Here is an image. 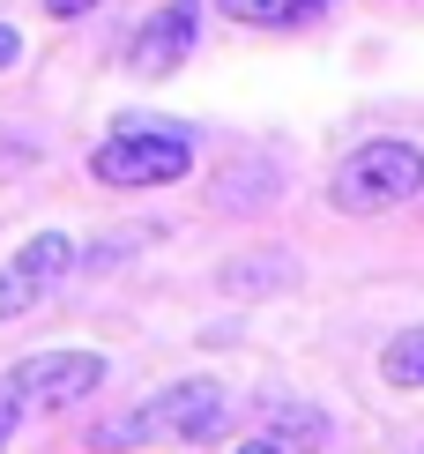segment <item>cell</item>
I'll use <instances>...</instances> for the list:
<instances>
[{"label":"cell","instance_id":"1","mask_svg":"<svg viewBox=\"0 0 424 454\" xmlns=\"http://www.w3.org/2000/svg\"><path fill=\"white\" fill-rule=\"evenodd\" d=\"M194 172V135L186 127H164V120H127L112 127L90 157V179L98 186H120V194H142V186H171Z\"/></svg>","mask_w":424,"mask_h":454},{"label":"cell","instance_id":"2","mask_svg":"<svg viewBox=\"0 0 424 454\" xmlns=\"http://www.w3.org/2000/svg\"><path fill=\"white\" fill-rule=\"evenodd\" d=\"M410 194H424V149L417 142H357L350 157H342V172L327 179V201H335L342 216H380V209H402Z\"/></svg>","mask_w":424,"mask_h":454},{"label":"cell","instance_id":"3","mask_svg":"<svg viewBox=\"0 0 424 454\" xmlns=\"http://www.w3.org/2000/svg\"><path fill=\"white\" fill-rule=\"evenodd\" d=\"M142 425L149 440H194V447H216L231 432V395L216 380H179L164 395H149L142 403Z\"/></svg>","mask_w":424,"mask_h":454},{"label":"cell","instance_id":"4","mask_svg":"<svg viewBox=\"0 0 424 454\" xmlns=\"http://www.w3.org/2000/svg\"><path fill=\"white\" fill-rule=\"evenodd\" d=\"M8 387L23 395V410H67L105 387V357L98 350H37L23 365H8Z\"/></svg>","mask_w":424,"mask_h":454},{"label":"cell","instance_id":"5","mask_svg":"<svg viewBox=\"0 0 424 454\" xmlns=\"http://www.w3.org/2000/svg\"><path fill=\"white\" fill-rule=\"evenodd\" d=\"M194 37H201V0H164L157 15H149L142 30H134V45H127V67L142 74V82H164L171 67L194 52Z\"/></svg>","mask_w":424,"mask_h":454},{"label":"cell","instance_id":"6","mask_svg":"<svg viewBox=\"0 0 424 454\" xmlns=\"http://www.w3.org/2000/svg\"><path fill=\"white\" fill-rule=\"evenodd\" d=\"M224 23H246V30H320L327 15L342 8V0H216Z\"/></svg>","mask_w":424,"mask_h":454},{"label":"cell","instance_id":"7","mask_svg":"<svg viewBox=\"0 0 424 454\" xmlns=\"http://www.w3.org/2000/svg\"><path fill=\"white\" fill-rule=\"evenodd\" d=\"M291 276H298V261L291 254H231L224 269H216V283H224V298H276V291H291Z\"/></svg>","mask_w":424,"mask_h":454},{"label":"cell","instance_id":"8","mask_svg":"<svg viewBox=\"0 0 424 454\" xmlns=\"http://www.w3.org/2000/svg\"><path fill=\"white\" fill-rule=\"evenodd\" d=\"M283 186H291V172H283L276 157H246L239 172H224L216 186H208V201H216V209H261V201H276Z\"/></svg>","mask_w":424,"mask_h":454},{"label":"cell","instance_id":"9","mask_svg":"<svg viewBox=\"0 0 424 454\" xmlns=\"http://www.w3.org/2000/svg\"><path fill=\"white\" fill-rule=\"evenodd\" d=\"M261 425H268V440H283L291 454H320L327 447V418H320L313 403H298V395H268Z\"/></svg>","mask_w":424,"mask_h":454},{"label":"cell","instance_id":"10","mask_svg":"<svg viewBox=\"0 0 424 454\" xmlns=\"http://www.w3.org/2000/svg\"><path fill=\"white\" fill-rule=\"evenodd\" d=\"M15 269H23L37 291H52V283H67V276H75V239H67V231H37V239H23Z\"/></svg>","mask_w":424,"mask_h":454},{"label":"cell","instance_id":"11","mask_svg":"<svg viewBox=\"0 0 424 454\" xmlns=\"http://www.w3.org/2000/svg\"><path fill=\"white\" fill-rule=\"evenodd\" d=\"M380 380L395 395H417L424 387V328H402L388 350H380Z\"/></svg>","mask_w":424,"mask_h":454},{"label":"cell","instance_id":"12","mask_svg":"<svg viewBox=\"0 0 424 454\" xmlns=\"http://www.w3.org/2000/svg\"><path fill=\"white\" fill-rule=\"evenodd\" d=\"M37 298H45V291H37V283H30L23 269H15V261H8V269H0V320H23V313L37 306Z\"/></svg>","mask_w":424,"mask_h":454},{"label":"cell","instance_id":"13","mask_svg":"<svg viewBox=\"0 0 424 454\" xmlns=\"http://www.w3.org/2000/svg\"><path fill=\"white\" fill-rule=\"evenodd\" d=\"M127 254H142V231H134V239H98V246H90V269L105 276V269H120Z\"/></svg>","mask_w":424,"mask_h":454},{"label":"cell","instance_id":"14","mask_svg":"<svg viewBox=\"0 0 424 454\" xmlns=\"http://www.w3.org/2000/svg\"><path fill=\"white\" fill-rule=\"evenodd\" d=\"M15 425H23V395H15L8 380H0V454H8V440H15Z\"/></svg>","mask_w":424,"mask_h":454},{"label":"cell","instance_id":"15","mask_svg":"<svg viewBox=\"0 0 424 454\" xmlns=\"http://www.w3.org/2000/svg\"><path fill=\"white\" fill-rule=\"evenodd\" d=\"M15 60H23V37H15V23H0V74H8Z\"/></svg>","mask_w":424,"mask_h":454},{"label":"cell","instance_id":"16","mask_svg":"<svg viewBox=\"0 0 424 454\" xmlns=\"http://www.w3.org/2000/svg\"><path fill=\"white\" fill-rule=\"evenodd\" d=\"M90 8H98V0H45L52 23H75V15H90Z\"/></svg>","mask_w":424,"mask_h":454},{"label":"cell","instance_id":"17","mask_svg":"<svg viewBox=\"0 0 424 454\" xmlns=\"http://www.w3.org/2000/svg\"><path fill=\"white\" fill-rule=\"evenodd\" d=\"M231 454H291L283 440H246V447H231Z\"/></svg>","mask_w":424,"mask_h":454},{"label":"cell","instance_id":"18","mask_svg":"<svg viewBox=\"0 0 424 454\" xmlns=\"http://www.w3.org/2000/svg\"><path fill=\"white\" fill-rule=\"evenodd\" d=\"M417 454H424V447H417Z\"/></svg>","mask_w":424,"mask_h":454}]
</instances>
